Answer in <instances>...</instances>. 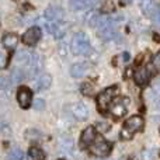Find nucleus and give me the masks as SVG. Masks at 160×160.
I'll return each instance as SVG.
<instances>
[{
    "label": "nucleus",
    "mask_w": 160,
    "mask_h": 160,
    "mask_svg": "<svg viewBox=\"0 0 160 160\" xmlns=\"http://www.w3.org/2000/svg\"><path fill=\"white\" fill-rule=\"evenodd\" d=\"M41 70V59L37 53H31L30 61L27 62V72L30 78H34V76L38 75V72Z\"/></svg>",
    "instance_id": "obj_11"
},
{
    "label": "nucleus",
    "mask_w": 160,
    "mask_h": 160,
    "mask_svg": "<svg viewBox=\"0 0 160 160\" xmlns=\"http://www.w3.org/2000/svg\"><path fill=\"white\" fill-rule=\"evenodd\" d=\"M28 160H45V152L37 146L31 148L28 150Z\"/></svg>",
    "instance_id": "obj_18"
},
{
    "label": "nucleus",
    "mask_w": 160,
    "mask_h": 160,
    "mask_svg": "<svg viewBox=\"0 0 160 160\" xmlns=\"http://www.w3.org/2000/svg\"><path fill=\"white\" fill-rule=\"evenodd\" d=\"M41 35H42L41 30H39L38 27H32L25 31V34L22 35V42H24L25 45H28V47H34V45L41 39Z\"/></svg>",
    "instance_id": "obj_6"
},
{
    "label": "nucleus",
    "mask_w": 160,
    "mask_h": 160,
    "mask_svg": "<svg viewBox=\"0 0 160 160\" xmlns=\"http://www.w3.org/2000/svg\"><path fill=\"white\" fill-rule=\"evenodd\" d=\"M47 27H48V31H49L56 39L63 38L65 34H66V24H65L63 21H51Z\"/></svg>",
    "instance_id": "obj_9"
},
{
    "label": "nucleus",
    "mask_w": 160,
    "mask_h": 160,
    "mask_svg": "<svg viewBox=\"0 0 160 160\" xmlns=\"http://www.w3.org/2000/svg\"><path fill=\"white\" fill-rule=\"evenodd\" d=\"M88 69H90V66H88L87 63H75L72 68H70V75L73 76V78H83L84 75H87Z\"/></svg>",
    "instance_id": "obj_16"
},
{
    "label": "nucleus",
    "mask_w": 160,
    "mask_h": 160,
    "mask_svg": "<svg viewBox=\"0 0 160 160\" xmlns=\"http://www.w3.org/2000/svg\"><path fill=\"white\" fill-rule=\"evenodd\" d=\"M145 122H143V118L142 117H138V115H133L131 118H128L127 121L124 122V127H122V131H121V138L122 139H131L136 132L143 128Z\"/></svg>",
    "instance_id": "obj_2"
},
{
    "label": "nucleus",
    "mask_w": 160,
    "mask_h": 160,
    "mask_svg": "<svg viewBox=\"0 0 160 160\" xmlns=\"http://www.w3.org/2000/svg\"><path fill=\"white\" fill-rule=\"evenodd\" d=\"M72 112L78 119L84 121V119L88 117V108L84 102H76V104L72 105Z\"/></svg>",
    "instance_id": "obj_14"
},
{
    "label": "nucleus",
    "mask_w": 160,
    "mask_h": 160,
    "mask_svg": "<svg viewBox=\"0 0 160 160\" xmlns=\"http://www.w3.org/2000/svg\"><path fill=\"white\" fill-rule=\"evenodd\" d=\"M152 93H153V101H155V105L160 110V80L153 84Z\"/></svg>",
    "instance_id": "obj_19"
},
{
    "label": "nucleus",
    "mask_w": 160,
    "mask_h": 160,
    "mask_svg": "<svg viewBox=\"0 0 160 160\" xmlns=\"http://www.w3.org/2000/svg\"><path fill=\"white\" fill-rule=\"evenodd\" d=\"M34 108H35V110H38V111H42L45 108V101L44 100H35V101H34Z\"/></svg>",
    "instance_id": "obj_24"
},
{
    "label": "nucleus",
    "mask_w": 160,
    "mask_h": 160,
    "mask_svg": "<svg viewBox=\"0 0 160 160\" xmlns=\"http://www.w3.org/2000/svg\"><path fill=\"white\" fill-rule=\"evenodd\" d=\"M142 8H143V11L148 16L152 17L155 22H160V6L159 4L150 2V0H146L142 4Z\"/></svg>",
    "instance_id": "obj_7"
},
{
    "label": "nucleus",
    "mask_w": 160,
    "mask_h": 160,
    "mask_svg": "<svg viewBox=\"0 0 160 160\" xmlns=\"http://www.w3.org/2000/svg\"><path fill=\"white\" fill-rule=\"evenodd\" d=\"M111 149H112L111 143H108L105 139L98 138V136H97L96 141L88 146V150H90L94 156H98V158H105V156H108Z\"/></svg>",
    "instance_id": "obj_4"
},
{
    "label": "nucleus",
    "mask_w": 160,
    "mask_h": 160,
    "mask_svg": "<svg viewBox=\"0 0 160 160\" xmlns=\"http://www.w3.org/2000/svg\"><path fill=\"white\" fill-rule=\"evenodd\" d=\"M17 100H18V104L22 108H28L31 105V101H32V93H31V90L28 87H25V86L20 87L18 91H17Z\"/></svg>",
    "instance_id": "obj_8"
},
{
    "label": "nucleus",
    "mask_w": 160,
    "mask_h": 160,
    "mask_svg": "<svg viewBox=\"0 0 160 160\" xmlns=\"http://www.w3.org/2000/svg\"><path fill=\"white\" fill-rule=\"evenodd\" d=\"M70 6L73 10H84V8H90L88 6V0H70Z\"/></svg>",
    "instance_id": "obj_20"
},
{
    "label": "nucleus",
    "mask_w": 160,
    "mask_h": 160,
    "mask_svg": "<svg viewBox=\"0 0 160 160\" xmlns=\"http://www.w3.org/2000/svg\"><path fill=\"white\" fill-rule=\"evenodd\" d=\"M150 76H152L150 70L148 69L146 66H141V68H138V69L135 70V73H133V80H135L136 84L145 86L150 80Z\"/></svg>",
    "instance_id": "obj_10"
},
{
    "label": "nucleus",
    "mask_w": 160,
    "mask_h": 160,
    "mask_svg": "<svg viewBox=\"0 0 160 160\" xmlns=\"http://www.w3.org/2000/svg\"><path fill=\"white\" fill-rule=\"evenodd\" d=\"M51 82H52V79H51V76L49 75H42L41 78H39L38 80H37V90L38 91H44V90H47V88H49V86H51Z\"/></svg>",
    "instance_id": "obj_17"
},
{
    "label": "nucleus",
    "mask_w": 160,
    "mask_h": 160,
    "mask_svg": "<svg viewBox=\"0 0 160 160\" xmlns=\"http://www.w3.org/2000/svg\"><path fill=\"white\" fill-rule=\"evenodd\" d=\"M94 91V87L91 83H84V84L82 86V93L86 94V96H90V94H93Z\"/></svg>",
    "instance_id": "obj_22"
},
{
    "label": "nucleus",
    "mask_w": 160,
    "mask_h": 160,
    "mask_svg": "<svg viewBox=\"0 0 160 160\" xmlns=\"http://www.w3.org/2000/svg\"><path fill=\"white\" fill-rule=\"evenodd\" d=\"M44 17L48 21H62L63 18V10L58 6H51L44 11Z\"/></svg>",
    "instance_id": "obj_13"
},
{
    "label": "nucleus",
    "mask_w": 160,
    "mask_h": 160,
    "mask_svg": "<svg viewBox=\"0 0 160 160\" xmlns=\"http://www.w3.org/2000/svg\"><path fill=\"white\" fill-rule=\"evenodd\" d=\"M7 160H24V153L20 149H13L7 156Z\"/></svg>",
    "instance_id": "obj_21"
},
{
    "label": "nucleus",
    "mask_w": 160,
    "mask_h": 160,
    "mask_svg": "<svg viewBox=\"0 0 160 160\" xmlns=\"http://www.w3.org/2000/svg\"><path fill=\"white\" fill-rule=\"evenodd\" d=\"M112 8H114V3L111 0H104V6L101 7L102 13H110V11H112Z\"/></svg>",
    "instance_id": "obj_23"
},
{
    "label": "nucleus",
    "mask_w": 160,
    "mask_h": 160,
    "mask_svg": "<svg viewBox=\"0 0 160 160\" xmlns=\"http://www.w3.org/2000/svg\"><path fill=\"white\" fill-rule=\"evenodd\" d=\"M97 138V133H96V128L94 127H87L84 131H83L82 136H80V145L83 148H88Z\"/></svg>",
    "instance_id": "obj_12"
},
{
    "label": "nucleus",
    "mask_w": 160,
    "mask_h": 160,
    "mask_svg": "<svg viewBox=\"0 0 160 160\" xmlns=\"http://www.w3.org/2000/svg\"><path fill=\"white\" fill-rule=\"evenodd\" d=\"M117 96H118V87H117V86L108 87V88H105L102 93H100L98 97H97V104H98L100 111L107 110V108L111 105V102L115 100Z\"/></svg>",
    "instance_id": "obj_3"
},
{
    "label": "nucleus",
    "mask_w": 160,
    "mask_h": 160,
    "mask_svg": "<svg viewBox=\"0 0 160 160\" xmlns=\"http://www.w3.org/2000/svg\"><path fill=\"white\" fill-rule=\"evenodd\" d=\"M155 65H156V66H158L159 69H160V53H159V55L155 58Z\"/></svg>",
    "instance_id": "obj_25"
},
{
    "label": "nucleus",
    "mask_w": 160,
    "mask_h": 160,
    "mask_svg": "<svg viewBox=\"0 0 160 160\" xmlns=\"http://www.w3.org/2000/svg\"><path fill=\"white\" fill-rule=\"evenodd\" d=\"M2 44L7 51H14L16 49V47H17V44H18V37H17L16 34H13V32L6 34V35L3 37Z\"/></svg>",
    "instance_id": "obj_15"
},
{
    "label": "nucleus",
    "mask_w": 160,
    "mask_h": 160,
    "mask_svg": "<svg viewBox=\"0 0 160 160\" xmlns=\"http://www.w3.org/2000/svg\"><path fill=\"white\" fill-rule=\"evenodd\" d=\"M70 51L75 55L82 56H90L93 53V48L90 44V38L84 32H78L73 35L72 42H70Z\"/></svg>",
    "instance_id": "obj_1"
},
{
    "label": "nucleus",
    "mask_w": 160,
    "mask_h": 160,
    "mask_svg": "<svg viewBox=\"0 0 160 160\" xmlns=\"http://www.w3.org/2000/svg\"><path fill=\"white\" fill-rule=\"evenodd\" d=\"M128 104H129V100L128 98L114 100L110 105V112L112 114L114 117H117V118H122L128 111Z\"/></svg>",
    "instance_id": "obj_5"
}]
</instances>
